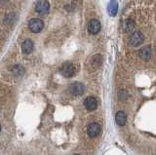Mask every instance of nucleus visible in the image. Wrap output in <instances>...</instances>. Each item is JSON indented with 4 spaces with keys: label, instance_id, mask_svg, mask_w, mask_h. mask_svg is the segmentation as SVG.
Segmentation results:
<instances>
[{
    "label": "nucleus",
    "instance_id": "2",
    "mask_svg": "<svg viewBox=\"0 0 156 155\" xmlns=\"http://www.w3.org/2000/svg\"><path fill=\"white\" fill-rule=\"evenodd\" d=\"M144 40H145L144 34L140 31H136L131 34V36L129 38V43H130V45L133 47H138L144 42Z\"/></svg>",
    "mask_w": 156,
    "mask_h": 155
},
{
    "label": "nucleus",
    "instance_id": "5",
    "mask_svg": "<svg viewBox=\"0 0 156 155\" xmlns=\"http://www.w3.org/2000/svg\"><path fill=\"white\" fill-rule=\"evenodd\" d=\"M69 91H70L72 96H75V97L81 96L83 95V93L85 91V86L80 82H74L69 87Z\"/></svg>",
    "mask_w": 156,
    "mask_h": 155
},
{
    "label": "nucleus",
    "instance_id": "10",
    "mask_svg": "<svg viewBox=\"0 0 156 155\" xmlns=\"http://www.w3.org/2000/svg\"><path fill=\"white\" fill-rule=\"evenodd\" d=\"M151 54H152V51H151V48L149 46H145L144 48H141L138 52V55H140L141 59L144 61H148L151 58Z\"/></svg>",
    "mask_w": 156,
    "mask_h": 155
},
{
    "label": "nucleus",
    "instance_id": "15",
    "mask_svg": "<svg viewBox=\"0 0 156 155\" xmlns=\"http://www.w3.org/2000/svg\"><path fill=\"white\" fill-rule=\"evenodd\" d=\"M13 72H14L16 75H18V76H20V75H23L24 73V68L21 65H20V64H17V65H15L14 68H13Z\"/></svg>",
    "mask_w": 156,
    "mask_h": 155
},
{
    "label": "nucleus",
    "instance_id": "13",
    "mask_svg": "<svg viewBox=\"0 0 156 155\" xmlns=\"http://www.w3.org/2000/svg\"><path fill=\"white\" fill-rule=\"evenodd\" d=\"M115 120L116 123L118 124L119 126H124L126 125V122H127V116L123 111H118L115 115Z\"/></svg>",
    "mask_w": 156,
    "mask_h": 155
},
{
    "label": "nucleus",
    "instance_id": "17",
    "mask_svg": "<svg viewBox=\"0 0 156 155\" xmlns=\"http://www.w3.org/2000/svg\"><path fill=\"white\" fill-rule=\"evenodd\" d=\"M74 155H79V154H74Z\"/></svg>",
    "mask_w": 156,
    "mask_h": 155
},
{
    "label": "nucleus",
    "instance_id": "14",
    "mask_svg": "<svg viewBox=\"0 0 156 155\" xmlns=\"http://www.w3.org/2000/svg\"><path fill=\"white\" fill-rule=\"evenodd\" d=\"M123 28L125 31L127 32H132L134 28H135V21L131 19H128L124 21V25H123Z\"/></svg>",
    "mask_w": 156,
    "mask_h": 155
},
{
    "label": "nucleus",
    "instance_id": "7",
    "mask_svg": "<svg viewBox=\"0 0 156 155\" xmlns=\"http://www.w3.org/2000/svg\"><path fill=\"white\" fill-rule=\"evenodd\" d=\"M101 126L98 123H91L87 128V133L90 138H96L101 133Z\"/></svg>",
    "mask_w": 156,
    "mask_h": 155
},
{
    "label": "nucleus",
    "instance_id": "16",
    "mask_svg": "<svg viewBox=\"0 0 156 155\" xmlns=\"http://www.w3.org/2000/svg\"><path fill=\"white\" fill-rule=\"evenodd\" d=\"M0 132H1V125H0Z\"/></svg>",
    "mask_w": 156,
    "mask_h": 155
},
{
    "label": "nucleus",
    "instance_id": "6",
    "mask_svg": "<svg viewBox=\"0 0 156 155\" xmlns=\"http://www.w3.org/2000/svg\"><path fill=\"white\" fill-rule=\"evenodd\" d=\"M102 28V25L99 21L96 20V19H93L89 21L88 24V31L91 34H97L99 32V30Z\"/></svg>",
    "mask_w": 156,
    "mask_h": 155
},
{
    "label": "nucleus",
    "instance_id": "12",
    "mask_svg": "<svg viewBox=\"0 0 156 155\" xmlns=\"http://www.w3.org/2000/svg\"><path fill=\"white\" fill-rule=\"evenodd\" d=\"M34 44L30 39H27L25 41H24L23 45H21V51L24 52V54H30L33 50Z\"/></svg>",
    "mask_w": 156,
    "mask_h": 155
},
{
    "label": "nucleus",
    "instance_id": "8",
    "mask_svg": "<svg viewBox=\"0 0 156 155\" xmlns=\"http://www.w3.org/2000/svg\"><path fill=\"white\" fill-rule=\"evenodd\" d=\"M84 105L87 110H89V111H93V110L97 108L98 101L95 99L94 97H88V98L84 101Z\"/></svg>",
    "mask_w": 156,
    "mask_h": 155
},
{
    "label": "nucleus",
    "instance_id": "9",
    "mask_svg": "<svg viewBox=\"0 0 156 155\" xmlns=\"http://www.w3.org/2000/svg\"><path fill=\"white\" fill-rule=\"evenodd\" d=\"M102 64V58L101 55H95L91 58L90 60V63H89V65L91 66L92 68H98L101 66V64Z\"/></svg>",
    "mask_w": 156,
    "mask_h": 155
},
{
    "label": "nucleus",
    "instance_id": "3",
    "mask_svg": "<svg viewBox=\"0 0 156 155\" xmlns=\"http://www.w3.org/2000/svg\"><path fill=\"white\" fill-rule=\"evenodd\" d=\"M28 28L33 33H39L44 28V23L40 19H32L29 21Z\"/></svg>",
    "mask_w": 156,
    "mask_h": 155
},
{
    "label": "nucleus",
    "instance_id": "1",
    "mask_svg": "<svg viewBox=\"0 0 156 155\" xmlns=\"http://www.w3.org/2000/svg\"><path fill=\"white\" fill-rule=\"evenodd\" d=\"M60 72L63 75L64 77L67 78H70L73 75L76 73V68L75 65L72 63H69V61H67L62 65V68H60Z\"/></svg>",
    "mask_w": 156,
    "mask_h": 155
},
{
    "label": "nucleus",
    "instance_id": "4",
    "mask_svg": "<svg viewBox=\"0 0 156 155\" xmlns=\"http://www.w3.org/2000/svg\"><path fill=\"white\" fill-rule=\"evenodd\" d=\"M50 10V4L47 0H39L35 5V11L40 15H46Z\"/></svg>",
    "mask_w": 156,
    "mask_h": 155
},
{
    "label": "nucleus",
    "instance_id": "11",
    "mask_svg": "<svg viewBox=\"0 0 156 155\" xmlns=\"http://www.w3.org/2000/svg\"><path fill=\"white\" fill-rule=\"evenodd\" d=\"M117 11H118V3H117L116 0H110V2L107 6L108 15L111 17H115L117 14Z\"/></svg>",
    "mask_w": 156,
    "mask_h": 155
}]
</instances>
